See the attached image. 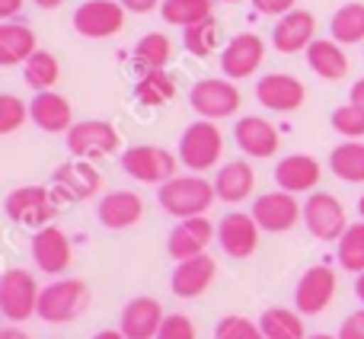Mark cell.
Listing matches in <instances>:
<instances>
[{"mask_svg": "<svg viewBox=\"0 0 364 339\" xmlns=\"http://www.w3.org/2000/svg\"><path fill=\"white\" fill-rule=\"evenodd\" d=\"M58 77H61V64H58V58L45 48H38L36 55L23 64V80L29 83L36 93H48V90H55Z\"/></svg>", "mask_w": 364, "mask_h": 339, "instance_id": "836d02e7", "label": "cell"}, {"mask_svg": "<svg viewBox=\"0 0 364 339\" xmlns=\"http://www.w3.org/2000/svg\"><path fill=\"white\" fill-rule=\"evenodd\" d=\"M214 192H218L220 202H227V205H240V202H246L252 195V189H256V173H252L250 160H230V164H224L218 170V176H214Z\"/></svg>", "mask_w": 364, "mask_h": 339, "instance_id": "484cf974", "label": "cell"}, {"mask_svg": "<svg viewBox=\"0 0 364 339\" xmlns=\"http://www.w3.org/2000/svg\"><path fill=\"white\" fill-rule=\"evenodd\" d=\"M93 339H125V336H122V330H100Z\"/></svg>", "mask_w": 364, "mask_h": 339, "instance_id": "681fc988", "label": "cell"}, {"mask_svg": "<svg viewBox=\"0 0 364 339\" xmlns=\"http://www.w3.org/2000/svg\"><path fill=\"white\" fill-rule=\"evenodd\" d=\"M29 122L38 128V132L48 135H68L74 128V109L64 100L61 93L48 90V93H36L29 100Z\"/></svg>", "mask_w": 364, "mask_h": 339, "instance_id": "cb8c5ba5", "label": "cell"}, {"mask_svg": "<svg viewBox=\"0 0 364 339\" xmlns=\"http://www.w3.org/2000/svg\"><path fill=\"white\" fill-rule=\"evenodd\" d=\"M304 227L323 244H339V237L348 231V218L342 202L333 192H310L304 202Z\"/></svg>", "mask_w": 364, "mask_h": 339, "instance_id": "9c48e42d", "label": "cell"}, {"mask_svg": "<svg viewBox=\"0 0 364 339\" xmlns=\"http://www.w3.org/2000/svg\"><path fill=\"white\" fill-rule=\"evenodd\" d=\"M336 288H339V278H336L333 266H310L301 278H297L294 288V308L304 317H316L333 304Z\"/></svg>", "mask_w": 364, "mask_h": 339, "instance_id": "4fadbf2b", "label": "cell"}, {"mask_svg": "<svg viewBox=\"0 0 364 339\" xmlns=\"http://www.w3.org/2000/svg\"><path fill=\"white\" fill-rule=\"evenodd\" d=\"M256 100L272 113H297L307 100V87L294 74H265L256 83Z\"/></svg>", "mask_w": 364, "mask_h": 339, "instance_id": "44dd1931", "label": "cell"}, {"mask_svg": "<svg viewBox=\"0 0 364 339\" xmlns=\"http://www.w3.org/2000/svg\"><path fill=\"white\" fill-rule=\"evenodd\" d=\"M214 4H240V0H214Z\"/></svg>", "mask_w": 364, "mask_h": 339, "instance_id": "db71d44e", "label": "cell"}, {"mask_svg": "<svg viewBox=\"0 0 364 339\" xmlns=\"http://www.w3.org/2000/svg\"><path fill=\"white\" fill-rule=\"evenodd\" d=\"M218 38H220V26H218L214 16L205 19V23H195V26H188V29H182V45H186V51L195 55V58L214 55Z\"/></svg>", "mask_w": 364, "mask_h": 339, "instance_id": "8d00e7d4", "label": "cell"}, {"mask_svg": "<svg viewBox=\"0 0 364 339\" xmlns=\"http://www.w3.org/2000/svg\"><path fill=\"white\" fill-rule=\"evenodd\" d=\"M211 240H218V227H214L205 214H201V218H182L170 231V237H166V253H170L176 263H182V259L208 253Z\"/></svg>", "mask_w": 364, "mask_h": 339, "instance_id": "ac0fdd59", "label": "cell"}, {"mask_svg": "<svg viewBox=\"0 0 364 339\" xmlns=\"http://www.w3.org/2000/svg\"><path fill=\"white\" fill-rule=\"evenodd\" d=\"M61 212V199L55 195L51 186H16L6 192L4 199V214L13 221V224L23 227H48L51 221Z\"/></svg>", "mask_w": 364, "mask_h": 339, "instance_id": "7a4b0ae2", "label": "cell"}, {"mask_svg": "<svg viewBox=\"0 0 364 339\" xmlns=\"http://www.w3.org/2000/svg\"><path fill=\"white\" fill-rule=\"evenodd\" d=\"M329 32L339 45H358L364 42V4L352 0V4H342L339 10L329 19Z\"/></svg>", "mask_w": 364, "mask_h": 339, "instance_id": "4dcf8cb0", "label": "cell"}, {"mask_svg": "<svg viewBox=\"0 0 364 339\" xmlns=\"http://www.w3.org/2000/svg\"><path fill=\"white\" fill-rule=\"evenodd\" d=\"M307 339H339V336H329V333H310Z\"/></svg>", "mask_w": 364, "mask_h": 339, "instance_id": "816d5d0a", "label": "cell"}, {"mask_svg": "<svg viewBox=\"0 0 364 339\" xmlns=\"http://www.w3.org/2000/svg\"><path fill=\"white\" fill-rule=\"evenodd\" d=\"M307 68L314 71L320 80H342L348 74V55L346 45L336 38H316L307 48Z\"/></svg>", "mask_w": 364, "mask_h": 339, "instance_id": "83f0119b", "label": "cell"}, {"mask_svg": "<svg viewBox=\"0 0 364 339\" xmlns=\"http://www.w3.org/2000/svg\"><path fill=\"white\" fill-rule=\"evenodd\" d=\"M68 151L74 154L77 160H100V157H109V154L119 151L122 138H119V128L106 119H83V122H74L68 135Z\"/></svg>", "mask_w": 364, "mask_h": 339, "instance_id": "52a82bcc", "label": "cell"}, {"mask_svg": "<svg viewBox=\"0 0 364 339\" xmlns=\"http://www.w3.org/2000/svg\"><path fill=\"white\" fill-rule=\"evenodd\" d=\"M218 192H214V182H208L205 176L188 173V176H173L170 182L157 189V202L166 214H173L176 221L182 218H201L208 214V208L214 205Z\"/></svg>", "mask_w": 364, "mask_h": 339, "instance_id": "6da1fadb", "label": "cell"}, {"mask_svg": "<svg viewBox=\"0 0 364 339\" xmlns=\"http://www.w3.org/2000/svg\"><path fill=\"white\" fill-rule=\"evenodd\" d=\"M355 298H358V301L364 304V272H361L358 278H355Z\"/></svg>", "mask_w": 364, "mask_h": 339, "instance_id": "f907efd6", "label": "cell"}, {"mask_svg": "<svg viewBox=\"0 0 364 339\" xmlns=\"http://www.w3.org/2000/svg\"><path fill=\"white\" fill-rule=\"evenodd\" d=\"M259 234L262 227L246 212H227L218 221V244L230 259H250L259 250Z\"/></svg>", "mask_w": 364, "mask_h": 339, "instance_id": "2e32d148", "label": "cell"}, {"mask_svg": "<svg viewBox=\"0 0 364 339\" xmlns=\"http://www.w3.org/2000/svg\"><path fill=\"white\" fill-rule=\"evenodd\" d=\"M211 10H214V0H164L160 4L164 23L179 26V29H188L195 23L211 19Z\"/></svg>", "mask_w": 364, "mask_h": 339, "instance_id": "d6a6232c", "label": "cell"}, {"mask_svg": "<svg viewBox=\"0 0 364 339\" xmlns=\"http://www.w3.org/2000/svg\"><path fill=\"white\" fill-rule=\"evenodd\" d=\"M38 288L36 276L26 269H6L0 276V314L10 323H26L29 317H38Z\"/></svg>", "mask_w": 364, "mask_h": 339, "instance_id": "5b68a950", "label": "cell"}, {"mask_svg": "<svg viewBox=\"0 0 364 339\" xmlns=\"http://www.w3.org/2000/svg\"><path fill=\"white\" fill-rule=\"evenodd\" d=\"M176 96V80L166 71H151V74L138 77L134 83V100L141 106H166Z\"/></svg>", "mask_w": 364, "mask_h": 339, "instance_id": "e575fe53", "label": "cell"}, {"mask_svg": "<svg viewBox=\"0 0 364 339\" xmlns=\"http://www.w3.org/2000/svg\"><path fill=\"white\" fill-rule=\"evenodd\" d=\"M90 308V288L80 278H55L42 288L38 298V320L45 323H70Z\"/></svg>", "mask_w": 364, "mask_h": 339, "instance_id": "277c9868", "label": "cell"}, {"mask_svg": "<svg viewBox=\"0 0 364 339\" xmlns=\"http://www.w3.org/2000/svg\"><path fill=\"white\" fill-rule=\"evenodd\" d=\"M233 141H237V147L246 157H256V160L278 157V151H282V135L262 115H243V119H237Z\"/></svg>", "mask_w": 364, "mask_h": 339, "instance_id": "e0dca14e", "label": "cell"}, {"mask_svg": "<svg viewBox=\"0 0 364 339\" xmlns=\"http://www.w3.org/2000/svg\"><path fill=\"white\" fill-rule=\"evenodd\" d=\"M173 58V42L166 32H147V36L138 38L132 51V68L138 71V77L151 74V71H166Z\"/></svg>", "mask_w": 364, "mask_h": 339, "instance_id": "f1b7e54d", "label": "cell"}, {"mask_svg": "<svg viewBox=\"0 0 364 339\" xmlns=\"http://www.w3.org/2000/svg\"><path fill=\"white\" fill-rule=\"evenodd\" d=\"M358 214H361V221H364V195L358 199Z\"/></svg>", "mask_w": 364, "mask_h": 339, "instance_id": "f5cc1de1", "label": "cell"}, {"mask_svg": "<svg viewBox=\"0 0 364 339\" xmlns=\"http://www.w3.org/2000/svg\"><path fill=\"white\" fill-rule=\"evenodd\" d=\"M29 119V103L13 93H0V135H13Z\"/></svg>", "mask_w": 364, "mask_h": 339, "instance_id": "f35d334b", "label": "cell"}, {"mask_svg": "<svg viewBox=\"0 0 364 339\" xmlns=\"http://www.w3.org/2000/svg\"><path fill=\"white\" fill-rule=\"evenodd\" d=\"M240 90L233 80H218V77H201V80L192 83L188 90V106L195 109L198 119L208 122H220L230 119L233 113L240 109Z\"/></svg>", "mask_w": 364, "mask_h": 339, "instance_id": "8992f818", "label": "cell"}, {"mask_svg": "<svg viewBox=\"0 0 364 339\" xmlns=\"http://www.w3.org/2000/svg\"><path fill=\"white\" fill-rule=\"evenodd\" d=\"M166 314H164V304L157 298H147L138 295L122 308L119 314V330L125 339H157L160 327H164Z\"/></svg>", "mask_w": 364, "mask_h": 339, "instance_id": "d6986e66", "label": "cell"}, {"mask_svg": "<svg viewBox=\"0 0 364 339\" xmlns=\"http://www.w3.org/2000/svg\"><path fill=\"white\" fill-rule=\"evenodd\" d=\"M157 339H198V333H195V323L186 314H166Z\"/></svg>", "mask_w": 364, "mask_h": 339, "instance_id": "60d3db41", "label": "cell"}, {"mask_svg": "<svg viewBox=\"0 0 364 339\" xmlns=\"http://www.w3.org/2000/svg\"><path fill=\"white\" fill-rule=\"evenodd\" d=\"M329 170L342 182H364V141H342L333 147Z\"/></svg>", "mask_w": 364, "mask_h": 339, "instance_id": "1f68e13d", "label": "cell"}, {"mask_svg": "<svg viewBox=\"0 0 364 339\" xmlns=\"http://www.w3.org/2000/svg\"><path fill=\"white\" fill-rule=\"evenodd\" d=\"M36 51H38V38H36V32L29 29V23L10 19V23L0 26V64H4V68L26 64Z\"/></svg>", "mask_w": 364, "mask_h": 339, "instance_id": "4316f807", "label": "cell"}, {"mask_svg": "<svg viewBox=\"0 0 364 339\" xmlns=\"http://www.w3.org/2000/svg\"><path fill=\"white\" fill-rule=\"evenodd\" d=\"M275 182L282 192H291V195H301V192H314L316 182L323 176V167L316 164V157L310 154H288L275 164Z\"/></svg>", "mask_w": 364, "mask_h": 339, "instance_id": "d4e9b609", "label": "cell"}, {"mask_svg": "<svg viewBox=\"0 0 364 339\" xmlns=\"http://www.w3.org/2000/svg\"><path fill=\"white\" fill-rule=\"evenodd\" d=\"M176 167H179V160L166 147H157V145H134L122 154V170L132 179L157 186V189L176 176Z\"/></svg>", "mask_w": 364, "mask_h": 339, "instance_id": "ba28073f", "label": "cell"}, {"mask_svg": "<svg viewBox=\"0 0 364 339\" xmlns=\"http://www.w3.org/2000/svg\"><path fill=\"white\" fill-rule=\"evenodd\" d=\"M316 42V16L310 10H291L272 26V45L282 55H301Z\"/></svg>", "mask_w": 364, "mask_h": 339, "instance_id": "ffe728a7", "label": "cell"}, {"mask_svg": "<svg viewBox=\"0 0 364 339\" xmlns=\"http://www.w3.org/2000/svg\"><path fill=\"white\" fill-rule=\"evenodd\" d=\"M297 0H252V6H256V13H262V16H288L291 10H297Z\"/></svg>", "mask_w": 364, "mask_h": 339, "instance_id": "b9f144b4", "label": "cell"}, {"mask_svg": "<svg viewBox=\"0 0 364 339\" xmlns=\"http://www.w3.org/2000/svg\"><path fill=\"white\" fill-rule=\"evenodd\" d=\"M259 330L265 339H307L304 314L288 308H265L259 317Z\"/></svg>", "mask_w": 364, "mask_h": 339, "instance_id": "f546056e", "label": "cell"}, {"mask_svg": "<svg viewBox=\"0 0 364 339\" xmlns=\"http://www.w3.org/2000/svg\"><path fill=\"white\" fill-rule=\"evenodd\" d=\"M214 339H265L259 323H252L250 317H240V314H227L218 320L214 327Z\"/></svg>", "mask_w": 364, "mask_h": 339, "instance_id": "ab89813d", "label": "cell"}, {"mask_svg": "<svg viewBox=\"0 0 364 339\" xmlns=\"http://www.w3.org/2000/svg\"><path fill=\"white\" fill-rule=\"evenodd\" d=\"M125 13L119 0H83L70 23L83 38H112L125 29Z\"/></svg>", "mask_w": 364, "mask_h": 339, "instance_id": "8fae6325", "label": "cell"}, {"mask_svg": "<svg viewBox=\"0 0 364 339\" xmlns=\"http://www.w3.org/2000/svg\"><path fill=\"white\" fill-rule=\"evenodd\" d=\"M339 339H364V308L361 311H352V314L342 320L339 333H336Z\"/></svg>", "mask_w": 364, "mask_h": 339, "instance_id": "7bdbcfd3", "label": "cell"}, {"mask_svg": "<svg viewBox=\"0 0 364 339\" xmlns=\"http://www.w3.org/2000/svg\"><path fill=\"white\" fill-rule=\"evenodd\" d=\"M252 218L262 227V234H288L297 221H304V205H297V199L291 192H262L252 202Z\"/></svg>", "mask_w": 364, "mask_h": 339, "instance_id": "7c38bea8", "label": "cell"}, {"mask_svg": "<svg viewBox=\"0 0 364 339\" xmlns=\"http://www.w3.org/2000/svg\"><path fill=\"white\" fill-rule=\"evenodd\" d=\"M336 259L346 272H355V276L364 272V221L348 224V231L336 244Z\"/></svg>", "mask_w": 364, "mask_h": 339, "instance_id": "d590c367", "label": "cell"}, {"mask_svg": "<svg viewBox=\"0 0 364 339\" xmlns=\"http://www.w3.org/2000/svg\"><path fill=\"white\" fill-rule=\"evenodd\" d=\"M214 276H218V263H214L208 253H201V256L176 263V269H173V276H170V288L182 301H192V298L205 295V291L211 288Z\"/></svg>", "mask_w": 364, "mask_h": 339, "instance_id": "7402d4cb", "label": "cell"}, {"mask_svg": "<svg viewBox=\"0 0 364 339\" xmlns=\"http://www.w3.org/2000/svg\"><path fill=\"white\" fill-rule=\"evenodd\" d=\"M23 4L26 0H0V19H16L19 16V10H23Z\"/></svg>", "mask_w": 364, "mask_h": 339, "instance_id": "f6af8a7d", "label": "cell"}, {"mask_svg": "<svg viewBox=\"0 0 364 339\" xmlns=\"http://www.w3.org/2000/svg\"><path fill=\"white\" fill-rule=\"evenodd\" d=\"M265 61V42L256 32H240L220 51V71L227 80H250Z\"/></svg>", "mask_w": 364, "mask_h": 339, "instance_id": "5bb4252c", "label": "cell"}, {"mask_svg": "<svg viewBox=\"0 0 364 339\" xmlns=\"http://www.w3.org/2000/svg\"><path fill=\"white\" fill-rule=\"evenodd\" d=\"M51 189L61 199V205H74V202H87L93 199L96 192L102 189V173L96 170L90 160H68V164L55 167L51 173Z\"/></svg>", "mask_w": 364, "mask_h": 339, "instance_id": "30bf717a", "label": "cell"}, {"mask_svg": "<svg viewBox=\"0 0 364 339\" xmlns=\"http://www.w3.org/2000/svg\"><path fill=\"white\" fill-rule=\"evenodd\" d=\"M348 103H355V106L364 109V77L352 83V90H348Z\"/></svg>", "mask_w": 364, "mask_h": 339, "instance_id": "bcb514c9", "label": "cell"}, {"mask_svg": "<svg viewBox=\"0 0 364 339\" xmlns=\"http://www.w3.org/2000/svg\"><path fill=\"white\" fill-rule=\"evenodd\" d=\"M119 4L125 6L128 13H154V10H160L164 0H119Z\"/></svg>", "mask_w": 364, "mask_h": 339, "instance_id": "ee69618b", "label": "cell"}, {"mask_svg": "<svg viewBox=\"0 0 364 339\" xmlns=\"http://www.w3.org/2000/svg\"><path fill=\"white\" fill-rule=\"evenodd\" d=\"M29 253L45 276H64V272L70 269V263H74V246H70L68 234L55 224L32 234Z\"/></svg>", "mask_w": 364, "mask_h": 339, "instance_id": "9a60e30c", "label": "cell"}, {"mask_svg": "<svg viewBox=\"0 0 364 339\" xmlns=\"http://www.w3.org/2000/svg\"><path fill=\"white\" fill-rule=\"evenodd\" d=\"M141 214H144V202L132 189H112L96 205V218L109 231H128V227H134L141 221Z\"/></svg>", "mask_w": 364, "mask_h": 339, "instance_id": "603a6c76", "label": "cell"}, {"mask_svg": "<svg viewBox=\"0 0 364 339\" xmlns=\"http://www.w3.org/2000/svg\"><path fill=\"white\" fill-rule=\"evenodd\" d=\"M329 125H333V132H339L346 141H361L364 138V109L355 106V103H346V106L333 109Z\"/></svg>", "mask_w": 364, "mask_h": 339, "instance_id": "74e56055", "label": "cell"}, {"mask_svg": "<svg viewBox=\"0 0 364 339\" xmlns=\"http://www.w3.org/2000/svg\"><path fill=\"white\" fill-rule=\"evenodd\" d=\"M220 157H224V135H220L218 122L195 119L179 138V164L192 173H205V170L218 167Z\"/></svg>", "mask_w": 364, "mask_h": 339, "instance_id": "3957f363", "label": "cell"}, {"mask_svg": "<svg viewBox=\"0 0 364 339\" xmlns=\"http://www.w3.org/2000/svg\"><path fill=\"white\" fill-rule=\"evenodd\" d=\"M0 339H32V336L23 333V330H16V327H4L0 330Z\"/></svg>", "mask_w": 364, "mask_h": 339, "instance_id": "7dc6e473", "label": "cell"}, {"mask_svg": "<svg viewBox=\"0 0 364 339\" xmlns=\"http://www.w3.org/2000/svg\"><path fill=\"white\" fill-rule=\"evenodd\" d=\"M36 6H42V10H58V6H64L68 0H32Z\"/></svg>", "mask_w": 364, "mask_h": 339, "instance_id": "c3c4849f", "label": "cell"}]
</instances>
